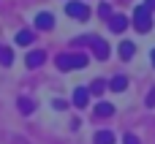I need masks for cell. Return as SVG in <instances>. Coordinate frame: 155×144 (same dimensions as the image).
I'll use <instances>...</instances> for the list:
<instances>
[{
  "instance_id": "7c38bea8",
  "label": "cell",
  "mask_w": 155,
  "mask_h": 144,
  "mask_svg": "<svg viewBox=\"0 0 155 144\" xmlns=\"http://www.w3.org/2000/svg\"><path fill=\"white\" fill-rule=\"evenodd\" d=\"M95 144H114V133L112 131H98L95 133Z\"/></svg>"
},
{
  "instance_id": "30bf717a",
  "label": "cell",
  "mask_w": 155,
  "mask_h": 144,
  "mask_svg": "<svg viewBox=\"0 0 155 144\" xmlns=\"http://www.w3.org/2000/svg\"><path fill=\"white\" fill-rule=\"evenodd\" d=\"M112 114H114V106L112 103H106V101L95 103V117H112Z\"/></svg>"
},
{
  "instance_id": "e0dca14e",
  "label": "cell",
  "mask_w": 155,
  "mask_h": 144,
  "mask_svg": "<svg viewBox=\"0 0 155 144\" xmlns=\"http://www.w3.org/2000/svg\"><path fill=\"white\" fill-rule=\"evenodd\" d=\"M98 14H101V16H106V19H112V16H114V14H112V8H109L106 3H101V8H98Z\"/></svg>"
},
{
  "instance_id": "277c9868",
  "label": "cell",
  "mask_w": 155,
  "mask_h": 144,
  "mask_svg": "<svg viewBox=\"0 0 155 144\" xmlns=\"http://www.w3.org/2000/svg\"><path fill=\"white\" fill-rule=\"evenodd\" d=\"M33 25H35V30H52L54 27V16L49 11H41V14H35Z\"/></svg>"
},
{
  "instance_id": "ac0fdd59",
  "label": "cell",
  "mask_w": 155,
  "mask_h": 144,
  "mask_svg": "<svg viewBox=\"0 0 155 144\" xmlns=\"http://www.w3.org/2000/svg\"><path fill=\"white\" fill-rule=\"evenodd\" d=\"M52 106H54L57 112H63V109H65V101H60V98H54V101H52Z\"/></svg>"
},
{
  "instance_id": "44dd1931",
  "label": "cell",
  "mask_w": 155,
  "mask_h": 144,
  "mask_svg": "<svg viewBox=\"0 0 155 144\" xmlns=\"http://www.w3.org/2000/svg\"><path fill=\"white\" fill-rule=\"evenodd\" d=\"M147 8H155V0H147Z\"/></svg>"
},
{
  "instance_id": "d6986e66",
  "label": "cell",
  "mask_w": 155,
  "mask_h": 144,
  "mask_svg": "<svg viewBox=\"0 0 155 144\" xmlns=\"http://www.w3.org/2000/svg\"><path fill=\"white\" fill-rule=\"evenodd\" d=\"M147 106H150V109H153V106H155V87H153V90H150V95H147Z\"/></svg>"
},
{
  "instance_id": "4fadbf2b",
  "label": "cell",
  "mask_w": 155,
  "mask_h": 144,
  "mask_svg": "<svg viewBox=\"0 0 155 144\" xmlns=\"http://www.w3.org/2000/svg\"><path fill=\"white\" fill-rule=\"evenodd\" d=\"M109 87H112L114 93H123V90L128 87V79H125V76H114V79L109 82Z\"/></svg>"
},
{
  "instance_id": "5bb4252c",
  "label": "cell",
  "mask_w": 155,
  "mask_h": 144,
  "mask_svg": "<svg viewBox=\"0 0 155 144\" xmlns=\"http://www.w3.org/2000/svg\"><path fill=\"white\" fill-rule=\"evenodd\" d=\"M19 112L22 114H33V109H35V101H30V98H19Z\"/></svg>"
},
{
  "instance_id": "7402d4cb",
  "label": "cell",
  "mask_w": 155,
  "mask_h": 144,
  "mask_svg": "<svg viewBox=\"0 0 155 144\" xmlns=\"http://www.w3.org/2000/svg\"><path fill=\"white\" fill-rule=\"evenodd\" d=\"M150 57H153V65H155V49H153V54H150Z\"/></svg>"
},
{
  "instance_id": "ffe728a7",
  "label": "cell",
  "mask_w": 155,
  "mask_h": 144,
  "mask_svg": "<svg viewBox=\"0 0 155 144\" xmlns=\"http://www.w3.org/2000/svg\"><path fill=\"white\" fill-rule=\"evenodd\" d=\"M125 144H139V139H136L134 133H128V136H125Z\"/></svg>"
},
{
  "instance_id": "7a4b0ae2",
  "label": "cell",
  "mask_w": 155,
  "mask_h": 144,
  "mask_svg": "<svg viewBox=\"0 0 155 144\" xmlns=\"http://www.w3.org/2000/svg\"><path fill=\"white\" fill-rule=\"evenodd\" d=\"M134 27H136L139 33H147V30L153 27V8L139 5V8L134 11Z\"/></svg>"
},
{
  "instance_id": "2e32d148",
  "label": "cell",
  "mask_w": 155,
  "mask_h": 144,
  "mask_svg": "<svg viewBox=\"0 0 155 144\" xmlns=\"http://www.w3.org/2000/svg\"><path fill=\"white\" fill-rule=\"evenodd\" d=\"M0 63H3V65H11V63H14V52H11V49H0Z\"/></svg>"
},
{
  "instance_id": "9a60e30c",
  "label": "cell",
  "mask_w": 155,
  "mask_h": 144,
  "mask_svg": "<svg viewBox=\"0 0 155 144\" xmlns=\"http://www.w3.org/2000/svg\"><path fill=\"white\" fill-rule=\"evenodd\" d=\"M104 90H106V82H104V79H95V82L90 84V93H93V95H101Z\"/></svg>"
},
{
  "instance_id": "8992f818",
  "label": "cell",
  "mask_w": 155,
  "mask_h": 144,
  "mask_svg": "<svg viewBox=\"0 0 155 144\" xmlns=\"http://www.w3.org/2000/svg\"><path fill=\"white\" fill-rule=\"evenodd\" d=\"M87 101H90V90H87V87H76V90H74V101H71V103H74L76 109H84V106H87Z\"/></svg>"
},
{
  "instance_id": "8fae6325",
  "label": "cell",
  "mask_w": 155,
  "mask_h": 144,
  "mask_svg": "<svg viewBox=\"0 0 155 144\" xmlns=\"http://www.w3.org/2000/svg\"><path fill=\"white\" fill-rule=\"evenodd\" d=\"M117 52H120V57H123V60H131V57H134V52H136V46H134L131 41H123Z\"/></svg>"
},
{
  "instance_id": "5b68a950",
  "label": "cell",
  "mask_w": 155,
  "mask_h": 144,
  "mask_svg": "<svg viewBox=\"0 0 155 144\" xmlns=\"http://www.w3.org/2000/svg\"><path fill=\"white\" fill-rule=\"evenodd\" d=\"M90 46H93V54H95L98 60H106V57H109V44H106L104 38L93 35V44H90Z\"/></svg>"
},
{
  "instance_id": "6da1fadb",
  "label": "cell",
  "mask_w": 155,
  "mask_h": 144,
  "mask_svg": "<svg viewBox=\"0 0 155 144\" xmlns=\"http://www.w3.org/2000/svg\"><path fill=\"white\" fill-rule=\"evenodd\" d=\"M84 65H87V54H84V52H74V54H57V68H60V71L84 68Z\"/></svg>"
},
{
  "instance_id": "ba28073f",
  "label": "cell",
  "mask_w": 155,
  "mask_h": 144,
  "mask_svg": "<svg viewBox=\"0 0 155 144\" xmlns=\"http://www.w3.org/2000/svg\"><path fill=\"white\" fill-rule=\"evenodd\" d=\"M44 60H46V52L35 49V52H30V54H27V60H25V63H27V68H38Z\"/></svg>"
},
{
  "instance_id": "3957f363",
  "label": "cell",
  "mask_w": 155,
  "mask_h": 144,
  "mask_svg": "<svg viewBox=\"0 0 155 144\" xmlns=\"http://www.w3.org/2000/svg\"><path fill=\"white\" fill-rule=\"evenodd\" d=\"M65 14H68V16H74V19H79V22H84V19L90 16V11H87V5H84V3H79V0H74V3H68V5H65Z\"/></svg>"
},
{
  "instance_id": "9c48e42d",
  "label": "cell",
  "mask_w": 155,
  "mask_h": 144,
  "mask_svg": "<svg viewBox=\"0 0 155 144\" xmlns=\"http://www.w3.org/2000/svg\"><path fill=\"white\" fill-rule=\"evenodd\" d=\"M33 41H35V33H33V30H19V33H16V44L30 46Z\"/></svg>"
},
{
  "instance_id": "52a82bcc",
  "label": "cell",
  "mask_w": 155,
  "mask_h": 144,
  "mask_svg": "<svg viewBox=\"0 0 155 144\" xmlns=\"http://www.w3.org/2000/svg\"><path fill=\"white\" fill-rule=\"evenodd\" d=\"M109 27H112V33H125V27H128V16L114 14V16L109 19Z\"/></svg>"
}]
</instances>
